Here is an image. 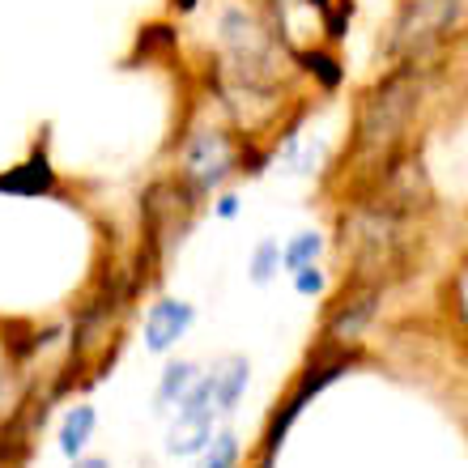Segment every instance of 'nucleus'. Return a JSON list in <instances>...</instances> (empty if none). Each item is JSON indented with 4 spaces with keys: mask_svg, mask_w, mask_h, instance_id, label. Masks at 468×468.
I'll return each mask as SVG.
<instances>
[{
    "mask_svg": "<svg viewBox=\"0 0 468 468\" xmlns=\"http://www.w3.org/2000/svg\"><path fill=\"white\" fill-rule=\"evenodd\" d=\"M197 375H200L197 362H184V357L166 362L158 375V388H154V413H171V409L184 405V396L197 383Z\"/></svg>",
    "mask_w": 468,
    "mask_h": 468,
    "instance_id": "obj_5",
    "label": "nucleus"
},
{
    "mask_svg": "<svg viewBox=\"0 0 468 468\" xmlns=\"http://www.w3.org/2000/svg\"><path fill=\"white\" fill-rule=\"evenodd\" d=\"M171 5H175V9H179V13H192V9H197V5H200V0H171Z\"/></svg>",
    "mask_w": 468,
    "mask_h": 468,
    "instance_id": "obj_16",
    "label": "nucleus"
},
{
    "mask_svg": "<svg viewBox=\"0 0 468 468\" xmlns=\"http://www.w3.org/2000/svg\"><path fill=\"white\" fill-rule=\"evenodd\" d=\"M294 290H298V294H320V290H324V272L315 269V264L298 269L294 272Z\"/></svg>",
    "mask_w": 468,
    "mask_h": 468,
    "instance_id": "obj_13",
    "label": "nucleus"
},
{
    "mask_svg": "<svg viewBox=\"0 0 468 468\" xmlns=\"http://www.w3.org/2000/svg\"><path fill=\"white\" fill-rule=\"evenodd\" d=\"M260 468H269V460H264V464H260Z\"/></svg>",
    "mask_w": 468,
    "mask_h": 468,
    "instance_id": "obj_17",
    "label": "nucleus"
},
{
    "mask_svg": "<svg viewBox=\"0 0 468 468\" xmlns=\"http://www.w3.org/2000/svg\"><path fill=\"white\" fill-rule=\"evenodd\" d=\"M0 192L5 197H51L56 192V166H51L48 149L38 145L26 162L0 175Z\"/></svg>",
    "mask_w": 468,
    "mask_h": 468,
    "instance_id": "obj_4",
    "label": "nucleus"
},
{
    "mask_svg": "<svg viewBox=\"0 0 468 468\" xmlns=\"http://www.w3.org/2000/svg\"><path fill=\"white\" fill-rule=\"evenodd\" d=\"M213 421L218 418H187V413H175L171 431H166V452H171V456H200V452L209 447V439L218 434Z\"/></svg>",
    "mask_w": 468,
    "mask_h": 468,
    "instance_id": "obj_6",
    "label": "nucleus"
},
{
    "mask_svg": "<svg viewBox=\"0 0 468 468\" xmlns=\"http://www.w3.org/2000/svg\"><path fill=\"white\" fill-rule=\"evenodd\" d=\"M320 251H324V239H320L315 230L294 234V239L282 247V269H285V272L307 269V264H315V256H320Z\"/></svg>",
    "mask_w": 468,
    "mask_h": 468,
    "instance_id": "obj_9",
    "label": "nucleus"
},
{
    "mask_svg": "<svg viewBox=\"0 0 468 468\" xmlns=\"http://www.w3.org/2000/svg\"><path fill=\"white\" fill-rule=\"evenodd\" d=\"M94 426H99V413H94V405H73L69 413H64L60 421V452L69 460H77L81 452L90 447V439H94Z\"/></svg>",
    "mask_w": 468,
    "mask_h": 468,
    "instance_id": "obj_8",
    "label": "nucleus"
},
{
    "mask_svg": "<svg viewBox=\"0 0 468 468\" xmlns=\"http://www.w3.org/2000/svg\"><path fill=\"white\" fill-rule=\"evenodd\" d=\"M413 86H409V73H396L392 81H383L375 94L362 107V120H357V141L367 149H388L400 136L409 112H413Z\"/></svg>",
    "mask_w": 468,
    "mask_h": 468,
    "instance_id": "obj_2",
    "label": "nucleus"
},
{
    "mask_svg": "<svg viewBox=\"0 0 468 468\" xmlns=\"http://www.w3.org/2000/svg\"><path fill=\"white\" fill-rule=\"evenodd\" d=\"M239 171V154H234L230 133L222 128H197L187 136L184 158H179V184L192 192V197H209Z\"/></svg>",
    "mask_w": 468,
    "mask_h": 468,
    "instance_id": "obj_1",
    "label": "nucleus"
},
{
    "mask_svg": "<svg viewBox=\"0 0 468 468\" xmlns=\"http://www.w3.org/2000/svg\"><path fill=\"white\" fill-rule=\"evenodd\" d=\"M303 64H307V73H315L328 90L341 81V64H336L328 51H303Z\"/></svg>",
    "mask_w": 468,
    "mask_h": 468,
    "instance_id": "obj_12",
    "label": "nucleus"
},
{
    "mask_svg": "<svg viewBox=\"0 0 468 468\" xmlns=\"http://www.w3.org/2000/svg\"><path fill=\"white\" fill-rule=\"evenodd\" d=\"M239 205H243V200L234 197V192H222V197L213 200V213H218L222 222H230V218H239Z\"/></svg>",
    "mask_w": 468,
    "mask_h": 468,
    "instance_id": "obj_14",
    "label": "nucleus"
},
{
    "mask_svg": "<svg viewBox=\"0 0 468 468\" xmlns=\"http://www.w3.org/2000/svg\"><path fill=\"white\" fill-rule=\"evenodd\" d=\"M239 464V439L230 431H218L209 439V447L200 452V468H234Z\"/></svg>",
    "mask_w": 468,
    "mask_h": 468,
    "instance_id": "obj_11",
    "label": "nucleus"
},
{
    "mask_svg": "<svg viewBox=\"0 0 468 468\" xmlns=\"http://www.w3.org/2000/svg\"><path fill=\"white\" fill-rule=\"evenodd\" d=\"M197 324V307L184 303V298H158L149 303L145 320H141V341H145L149 354H171Z\"/></svg>",
    "mask_w": 468,
    "mask_h": 468,
    "instance_id": "obj_3",
    "label": "nucleus"
},
{
    "mask_svg": "<svg viewBox=\"0 0 468 468\" xmlns=\"http://www.w3.org/2000/svg\"><path fill=\"white\" fill-rule=\"evenodd\" d=\"M277 272H282V243L277 239H260L256 251H251V282L269 285Z\"/></svg>",
    "mask_w": 468,
    "mask_h": 468,
    "instance_id": "obj_10",
    "label": "nucleus"
},
{
    "mask_svg": "<svg viewBox=\"0 0 468 468\" xmlns=\"http://www.w3.org/2000/svg\"><path fill=\"white\" fill-rule=\"evenodd\" d=\"M247 379H251L247 357H226L222 367H213V383H218V418L239 409V400H243V392H247Z\"/></svg>",
    "mask_w": 468,
    "mask_h": 468,
    "instance_id": "obj_7",
    "label": "nucleus"
},
{
    "mask_svg": "<svg viewBox=\"0 0 468 468\" xmlns=\"http://www.w3.org/2000/svg\"><path fill=\"white\" fill-rule=\"evenodd\" d=\"M73 468H112V464H107L102 456H77V460H73Z\"/></svg>",
    "mask_w": 468,
    "mask_h": 468,
    "instance_id": "obj_15",
    "label": "nucleus"
}]
</instances>
